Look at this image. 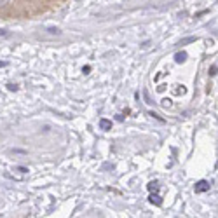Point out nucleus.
I'll use <instances>...</instances> for the list:
<instances>
[{
  "label": "nucleus",
  "mask_w": 218,
  "mask_h": 218,
  "mask_svg": "<svg viewBox=\"0 0 218 218\" xmlns=\"http://www.w3.org/2000/svg\"><path fill=\"white\" fill-rule=\"evenodd\" d=\"M148 201H150L152 204H155V206H160V204H162V199L159 197V196H150Z\"/></svg>",
  "instance_id": "obj_4"
},
{
  "label": "nucleus",
  "mask_w": 218,
  "mask_h": 218,
  "mask_svg": "<svg viewBox=\"0 0 218 218\" xmlns=\"http://www.w3.org/2000/svg\"><path fill=\"white\" fill-rule=\"evenodd\" d=\"M4 66H7V61H0V68H4Z\"/></svg>",
  "instance_id": "obj_11"
},
{
  "label": "nucleus",
  "mask_w": 218,
  "mask_h": 218,
  "mask_svg": "<svg viewBox=\"0 0 218 218\" xmlns=\"http://www.w3.org/2000/svg\"><path fill=\"white\" fill-rule=\"evenodd\" d=\"M194 37H190V39H185V40H181V42H180V47H183V45H185V44H190V42H194Z\"/></svg>",
  "instance_id": "obj_6"
},
{
  "label": "nucleus",
  "mask_w": 218,
  "mask_h": 218,
  "mask_svg": "<svg viewBox=\"0 0 218 218\" xmlns=\"http://www.w3.org/2000/svg\"><path fill=\"white\" fill-rule=\"evenodd\" d=\"M148 190H157V181H152V183L148 185Z\"/></svg>",
  "instance_id": "obj_7"
},
{
  "label": "nucleus",
  "mask_w": 218,
  "mask_h": 218,
  "mask_svg": "<svg viewBox=\"0 0 218 218\" xmlns=\"http://www.w3.org/2000/svg\"><path fill=\"white\" fill-rule=\"evenodd\" d=\"M11 37V33L7 32V30H0V40H5Z\"/></svg>",
  "instance_id": "obj_5"
},
{
  "label": "nucleus",
  "mask_w": 218,
  "mask_h": 218,
  "mask_svg": "<svg viewBox=\"0 0 218 218\" xmlns=\"http://www.w3.org/2000/svg\"><path fill=\"white\" fill-rule=\"evenodd\" d=\"M7 87H9V89H11V91H16V89H18V86H12V84H9V86H7Z\"/></svg>",
  "instance_id": "obj_10"
},
{
  "label": "nucleus",
  "mask_w": 218,
  "mask_h": 218,
  "mask_svg": "<svg viewBox=\"0 0 218 218\" xmlns=\"http://www.w3.org/2000/svg\"><path fill=\"white\" fill-rule=\"evenodd\" d=\"M185 60H187V53L180 51V53H176V54H175V61H176V63H183Z\"/></svg>",
  "instance_id": "obj_3"
},
{
  "label": "nucleus",
  "mask_w": 218,
  "mask_h": 218,
  "mask_svg": "<svg viewBox=\"0 0 218 218\" xmlns=\"http://www.w3.org/2000/svg\"><path fill=\"white\" fill-rule=\"evenodd\" d=\"M99 127H101L103 131H108V129H112V120L101 119V120H99Z\"/></svg>",
  "instance_id": "obj_2"
},
{
  "label": "nucleus",
  "mask_w": 218,
  "mask_h": 218,
  "mask_svg": "<svg viewBox=\"0 0 218 218\" xmlns=\"http://www.w3.org/2000/svg\"><path fill=\"white\" fill-rule=\"evenodd\" d=\"M194 190H196V194H202V192L209 190V181L208 180H199L196 183V187H194Z\"/></svg>",
  "instance_id": "obj_1"
},
{
  "label": "nucleus",
  "mask_w": 218,
  "mask_h": 218,
  "mask_svg": "<svg viewBox=\"0 0 218 218\" xmlns=\"http://www.w3.org/2000/svg\"><path fill=\"white\" fill-rule=\"evenodd\" d=\"M47 30H49V32H53V33H56V35H58V33H61L60 28H47Z\"/></svg>",
  "instance_id": "obj_8"
},
{
  "label": "nucleus",
  "mask_w": 218,
  "mask_h": 218,
  "mask_svg": "<svg viewBox=\"0 0 218 218\" xmlns=\"http://www.w3.org/2000/svg\"><path fill=\"white\" fill-rule=\"evenodd\" d=\"M217 72H218V68H217V66H211V72H209V73H211V75H215Z\"/></svg>",
  "instance_id": "obj_9"
}]
</instances>
